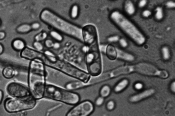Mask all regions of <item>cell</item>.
<instances>
[{"label": "cell", "instance_id": "2e32d148", "mask_svg": "<svg viewBox=\"0 0 175 116\" xmlns=\"http://www.w3.org/2000/svg\"><path fill=\"white\" fill-rule=\"evenodd\" d=\"M80 12L79 6L77 4H74L71 6L70 10V16L71 18L73 19H77L79 16Z\"/></svg>", "mask_w": 175, "mask_h": 116}, {"label": "cell", "instance_id": "cb8c5ba5", "mask_svg": "<svg viewBox=\"0 0 175 116\" xmlns=\"http://www.w3.org/2000/svg\"><path fill=\"white\" fill-rule=\"evenodd\" d=\"M33 46L37 51H41L44 50V45L41 42L35 41L33 43Z\"/></svg>", "mask_w": 175, "mask_h": 116}, {"label": "cell", "instance_id": "60d3db41", "mask_svg": "<svg viewBox=\"0 0 175 116\" xmlns=\"http://www.w3.org/2000/svg\"><path fill=\"white\" fill-rule=\"evenodd\" d=\"M4 46L1 43H0V55L4 53Z\"/></svg>", "mask_w": 175, "mask_h": 116}, {"label": "cell", "instance_id": "277c9868", "mask_svg": "<svg viewBox=\"0 0 175 116\" xmlns=\"http://www.w3.org/2000/svg\"><path fill=\"white\" fill-rule=\"evenodd\" d=\"M85 47V61L88 73L91 77L101 74L102 65L98 37L88 36L83 39Z\"/></svg>", "mask_w": 175, "mask_h": 116}, {"label": "cell", "instance_id": "603a6c76", "mask_svg": "<svg viewBox=\"0 0 175 116\" xmlns=\"http://www.w3.org/2000/svg\"><path fill=\"white\" fill-rule=\"evenodd\" d=\"M48 34L46 31H42L37 34L34 37L35 41L41 42L45 41L47 38Z\"/></svg>", "mask_w": 175, "mask_h": 116}, {"label": "cell", "instance_id": "f35d334b", "mask_svg": "<svg viewBox=\"0 0 175 116\" xmlns=\"http://www.w3.org/2000/svg\"><path fill=\"white\" fill-rule=\"evenodd\" d=\"M4 98V92L1 90H0V105L2 103Z\"/></svg>", "mask_w": 175, "mask_h": 116}, {"label": "cell", "instance_id": "ba28073f", "mask_svg": "<svg viewBox=\"0 0 175 116\" xmlns=\"http://www.w3.org/2000/svg\"><path fill=\"white\" fill-rule=\"evenodd\" d=\"M95 105L92 101L86 100L74 106L65 116H90L95 110Z\"/></svg>", "mask_w": 175, "mask_h": 116}, {"label": "cell", "instance_id": "3957f363", "mask_svg": "<svg viewBox=\"0 0 175 116\" xmlns=\"http://www.w3.org/2000/svg\"><path fill=\"white\" fill-rule=\"evenodd\" d=\"M46 66L41 61L33 60L29 62L28 71V88L36 100L44 98L46 85Z\"/></svg>", "mask_w": 175, "mask_h": 116}, {"label": "cell", "instance_id": "6da1fadb", "mask_svg": "<svg viewBox=\"0 0 175 116\" xmlns=\"http://www.w3.org/2000/svg\"><path fill=\"white\" fill-rule=\"evenodd\" d=\"M45 66L55 69L70 77L87 84L91 76L87 72L71 63L59 58L52 52L46 50L41 52L38 60Z\"/></svg>", "mask_w": 175, "mask_h": 116}, {"label": "cell", "instance_id": "e0dca14e", "mask_svg": "<svg viewBox=\"0 0 175 116\" xmlns=\"http://www.w3.org/2000/svg\"><path fill=\"white\" fill-rule=\"evenodd\" d=\"M106 54L108 58L112 60H114L117 57V51L114 46L109 45L106 48Z\"/></svg>", "mask_w": 175, "mask_h": 116}, {"label": "cell", "instance_id": "7c38bea8", "mask_svg": "<svg viewBox=\"0 0 175 116\" xmlns=\"http://www.w3.org/2000/svg\"><path fill=\"white\" fill-rule=\"evenodd\" d=\"M87 85V84H86L82 81L78 80L71 81L66 83L65 85V88L66 89L73 91L85 88Z\"/></svg>", "mask_w": 175, "mask_h": 116}, {"label": "cell", "instance_id": "52a82bcc", "mask_svg": "<svg viewBox=\"0 0 175 116\" xmlns=\"http://www.w3.org/2000/svg\"><path fill=\"white\" fill-rule=\"evenodd\" d=\"M37 100L32 97L26 98H8L5 100L4 107L7 112L14 113L33 109Z\"/></svg>", "mask_w": 175, "mask_h": 116}, {"label": "cell", "instance_id": "f1b7e54d", "mask_svg": "<svg viewBox=\"0 0 175 116\" xmlns=\"http://www.w3.org/2000/svg\"><path fill=\"white\" fill-rule=\"evenodd\" d=\"M32 30H38L41 28V24L38 22H34L31 25Z\"/></svg>", "mask_w": 175, "mask_h": 116}, {"label": "cell", "instance_id": "f546056e", "mask_svg": "<svg viewBox=\"0 0 175 116\" xmlns=\"http://www.w3.org/2000/svg\"><path fill=\"white\" fill-rule=\"evenodd\" d=\"M115 106V103L114 101L110 100L107 103V108L108 110H111L114 109Z\"/></svg>", "mask_w": 175, "mask_h": 116}, {"label": "cell", "instance_id": "74e56055", "mask_svg": "<svg viewBox=\"0 0 175 116\" xmlns=\"http://www.w3.org/2000/svg\"><path fill=\"white\" fill-rule=\"evenodd\" d=\"M146 4V1H140L139 4V7L140 8L144 7Z\"/></svg>", "mask_w": 175, "mask_h": 116}, {"label": "cell", "instance_id": "ab89813d", "mask_svg": "<svg viewBox=\"0 0 175 116\" xmlns=\"http://www.w3.org/2000/svg\"><path fill=\"white\" fill-rule=\"evenodd\" d=\"M170 88L172 92L174 93L175 92V82L174 81L172 83L170 86Z\"/></svg>", "mask_w": 175, "mask_h": 116}, {"label": "cell", "instance_id": "836d02e7", "mask_svg": "<svg viewBox=\"0 0 175 116\" xmlns=\"http://www.w3.org/2000/svg\"><path fill=\"white\" fill-rule=\"evenodd\" d=\"M6 34L4 31H0V41L3 40L6 37Z\"/></svg>", "mask_w": 175, "mask_h": 116}, {"label": "cell", "instance_id": "5b68a950", "mask_svg": "<svg viewBox=\"0 0 175 116\" xmlns=\"http://www.w3.org/2000/svg\"><path fill=\"white\" fill-rule=\"evenodd\" d=\"M44 98L72 106L77 104L81 100L78 93L50 84H46Z\"/></svg>", "mask_w": 175, "mask_h": 116}, {"label": "cell", "instance_id": "d6986e66", "mask_svg": "<svg viewBox=\"0 0 175 116\" xmlns=\"http://www.w3.org/2000/svg\"><path fill=\"white\" fill-rule=\"evenodd\" d=\"M117 52V57L122 60L132 61L134 59V57L129 54L120 50H118Z\"/></svg>", "mask_w": 175, "mask_h": 116}, {"label": "cell", "instance_id": "7402d4cb", "mask_svg": "<svg viewBox=\"0 0 175 116\" xmlns=\"http://www.w3.org/2000/svg\"><path fill=\"white\" fill-rule=\"evenodd\" d=\"M125 12L129 15H132L134 13L135 9L132 2L128 1L125 2Z\"/></svg>", "mask_w": 175, "mask_h": 116}, {"label": "cell", "instance_id": "ac0fdd59", "mask_svg": "<svg viewBox=\"0 0 175 116\" xmlns=\"http://www.w3.org/2000/svg\"><path fill=\"white\" fill-rule=\"evenodd\" d=\"M129 84V81L127 79H124L120 81L115 86L114 91L116 93H118L122 92L126 88Z\"/></svg>", "mask_w": 175, "mask_h": 116}, {"label": "cell", "instance_id": "484cf974", "mask_svg": "<svg viewBox=\"0 0 175 116\" xmlns=\"http://www.w3.org/2000/svg\"><path fill=\"white\" fill-rule=\"evenodd\" d=\"M54 43V41L50 39H47L44 41V45L48 48H53Z\"/></svg>", "mask_w": 175, "mask_h": 116}, {"label": "cell", "instance_id": "7a4b0ae2", "mask_svg": "<svg viewBox=\"0 0 175 116\" xmlns=\"http://www.w3.org/2000/svg\"><path fill=\"white\" fill-rule=\"evenodd\" d=\"M39 18L54 30L83 43L82 28L62 18L51 10L43 9L41 12Z\"/></svg>", "mask_w": 175, "mask_h": 116}, {"label": "cell", "instance_id": "4dcf8cb0", "mask_svg": "<svg viewBox=\"0 0 175 116\" xmlns=\"http://www.w3.org/2000/svg\"><path fill=\"white\" fill-rule=\"evenodd\" d=\"M119 37L115 36L110 37V38H108V40L110 42H116L119 40Z\"/></svg>", "mask_w": 175, "mask_h": 116}, {"label": "cell", "instance_id": "5bb4252c", "mask_svg": "<svg viewBox=\"0 0 175 116\" xmlns=\"http://www.w3.org/2000/svg\"><path fill=\"white\" fill-rule=\"evenodd\" d=\"M16 74V71L12 66H8L4 69L2 71V74L4 77L7 79L13 78Z\"/></svg>", "mask_w": 175, "mask_h": 116}, {"label": "cell", "instance_id": "d590c367", "mask_svg": "<svg viewBox=\"0 0 175 116\" xmlns=\"http://www.w3.org/2000/svg\"><path fill=\"white\" fill-rule=\"evenodd\" d=\"M61 45L60 43L56 42L54 44L53 48L55 49H58L61 48Z\"/></svg>", "mask_w": 175, "mask_h": 116}, {"label": "cell", "instance_id": "44dd1931", "mask_svg": "<svg viewBox=\"0 0 175 116\" xmlns=\"http://www.w3.org/2000/svg\"><path fill=\"white\" fill-rule=\"evenodd\" d=\"M110 92L111 89L110 86L105 85L100 88L99 92L100 96L104 98L107 97L110 95Z\"/></svg>", "mask_w": 175, "mask_h": 116}, {"label": "cell", "instance_id": "30bf717a", "mask_svg": "<svg viewBox=\"0 0 175 116\" xmlns=\"http://www.w3.org/2000/svg\"><path fill=\"white\" fill-rule=\"evenodd\" d=\"M135 71L143 74L159 76L161 71H158L154 66L146 63H140L135 67Z\"/></svg>", "mask_w": 175, "mask_h": 116}, {"label": "cell", "instance_id": "1f68e13d", "mask_svg": "<svg viewBox=\"0 0 175 116\" xmlns=\"http://www.w3.org/2000/svg\"><path fill=\"white\" fill-rule=\"evenodd\" d=\"M119 43L121 46L122 48H125L128 45V43L124 39H121L119 41Z\"/></svg>", "mask_w": 175, "mask_h": 116}, {"label": "cell", "instance_id": "8992f818", "mask_svg": "<svg viewBox=\"0 0 175 116\" xmlns=\"http://www.w3.org/2000/svg\"><path fill=\"white\" fill-rule=\"evenodd\" d=\"M115 24L119 27L128 36L139 45L143 44L145 39L142 34L134 24L123 16L120 12L115 11L110 16Z\"/></svg>", "mask_w": 175, "mask_h": 116}, {"label": "cell", "instance_id": "4fadbf2b", "mask_svg": "<svg viewBox=\"0 0 175 116\" xmlns=\"http://www.w3.org/2000/svg\"><path fill=\"white\" fill-rule=\"evenodd\" d=\"M11 46L15 51H21L26 47V43L23 39H16L12 42Z\"/></svg>", "mask_w": 175, "mask_h": 116}, {"label": "cell", "instance_id": "b9f144b4", "mask_svg": "<svg viewBox=\"0 0 175 116\" xmlns=\"http://www.w3.org/2000/svg\"><path fill=\"white\" fill-rule=\"evenodd\" d=\"M2 24V21L1 19H0V26H1Z\"/></svg>", "mask_w": 175, "mask_h": 116}, {"label": "cell", "instance_id": "9c48e42d", "mask_svg": "<svg viewBox=\"0 0 175 116\" xmlns=\"http://www.w3.org/2000/svg\"><path fill=\"white\" fill-rule=\"evenodd\" d=\"M6 90L12 98H26L32 96L28 87L20 83L13 82L9 83Z\"/></svg>", "mask_w": 175, "mask_h": 116}, {"label": "cell", "instance_id": "e575fe53", "mask_svg": "<svg viewBox=\"0 0 175 116\" xmlns=\"http://www.w3.org/2000/svg\"><path fill=\"white\" fill-rule=\"evenodd\" d=\"M151 12L148 10H146L143 12V15L144 17H148L151 16Z\"/></svg>", "mask_w": 175, "mask_h": 116}, {"label": "cell", "instance_id": "9a60e30c", "mask_svg": "<svg viewBox=\"0 0 175 116\" xmlns=\"http://www.w3.org/2000/svg\"><path fill=\"white\" fill-rule=\"evenodd\" d=\"M32 30L31 25L28 23H24L20 25L17 27L16 31L17 33L21 34L28 33Z\"/></svg>", "mask_w": 175, "mask_h": 116}, {"label": "cell", "instance_id": "83f0119b", "mask_svg": "<svg viewBox=\"0 0 175 116\" xmlns=\"http://www.w3.org/2000/svg\"><path fill=\"white\" fill-rule=\"evenodd\" d=\"M104 99L102 97H99L96 99L95 101V104L97 106L99 107L101 106L104 103Z\"/></svg>", "mask_w": 175, "mask_h": 116}, {"label": "cell", "instance_id": "ffe728a7", "mask_svg": "<svg viewBox=\"0 0 175 116\" xmlns=\"http://www.w3.org/2000/svg\"><path fill=\"white\" fill-rule=\"evenodd\" d=\"M49 35L52 38L58 42L60 43L64 40L63 36L61 33L54 30L50 32Z\"/></svg>", "mask_w": 175, "mask_h": 116}, {"label": "cell", "instance_id": "4316f807", "mask_svg": "<svg viewBox=\"0 0 175 116\" xmlns=\"http://www.w3.org/2000/svg\"><path fill=\"white\" fill-rule=\"evenodd\" d=\"M156 18L158 20H161L163 18V13L162 9L161 8H158L156 10V13L155 14Z\"/></svg>", "mask_w": 175, "mask_h": 116}, {"label": "cell", "instance_id": "8fae6325", "mask_svg": "<svg viewBox=\"0 0 175 116\" xmlns=\"http://www.w3.org/2000/svg\"><path fill=\"white\" fill-rule=\"evenodd\" d=\"M155 91L153 88L149 89L137 94L131 96L129 99L130 102L135 103L148 97L154 94Z\"/></svg>", "mask_w": 175, "mask_h": 116}, {"label": "cell", "instance_id": "d4e9b609", "mask_svg": "<svg viewBox=\"0 0 175 116\" xmlns=\"http://www.w3.org/2000/svg\"><path fill=\"white\" fill-rule=\"evenodd\" d=\"M162 56L164 59L165 60H167L170 58V52L168 48L167 47H164L162 49Z\"/></svg>", "mask_w": 175, "mask_h": 116}, {"label": "cell", "instance_id": "d6a6232c", "mask_svg": "<svg viewBox=\"0 0 175 116\" xmlns=\"http://www.w3.org/2000/svg\"><path fill=\"white\" fill-rule=\"evenodd\" d=\"M143 87V84L140 83H138L135 84L134 85V88L137 90H141Z\"/></svg>", "mask_w": 175, "mask_h": 116}, {"label": "cell", "instance_id": "8d00e7d4", "mask_svg": "<svg viewBox=\"0 0 175 116\" xmlns=\"http://www.w3.org/2000/svg\"><path fill=\"white\" fill-rule=\"evenodd\" d=\"M167 5L169 8H174L175 7V4L173 2L169 1L167 2Z\"/></svg>", "mask_w": 175, "mask_h": 116}]
</instances>
